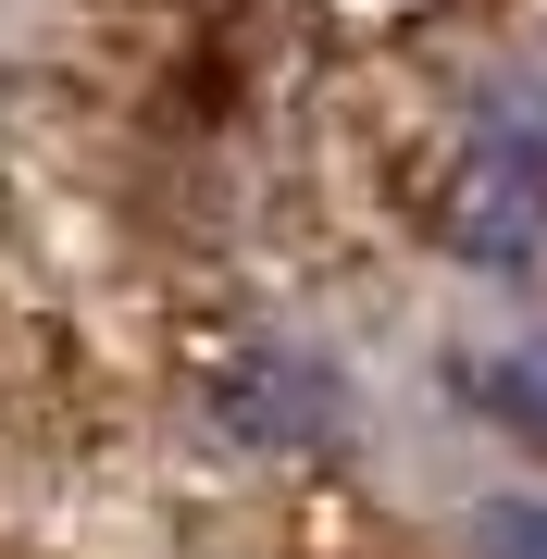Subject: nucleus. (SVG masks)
<instances>
[{
  "instance_id": "f257e3e1",
  "label": "nucleus",
  "mask_w": 547,
  "mask_h": 559,
  "mask_svg": "<svg viewBox=\"0 0 547 559\" xmlns=\"http://www.w3.org/2000/svg\"><path fill=\"white\" fill-rule=\"evenodd\" d=\"M436 237L473 274H547V175H523V162H498L473 138L448 162V187H436Z\"/></svg>"
},
{
  "instance_id": "f03ea898",
  "label": "nucleus",
  "mask_w": 547,
  "mask_h": 559,
  "mask_svg": "<svg viewBox=\"0 0 547 559\" xmlns=\"http://www.w3.org/2000/svg\"><path fill=\"white\" fill-rule=\"evenodd\" d=\"M324 411H336V385H324L311 348L237 336V348L212 360V436H224V448H311Z\"/></svg>"
},
{
  "instance_id": "7ed1b4c3",
  "label": "nucleus",
  "mask_w": 547,
  "mask_h": 559,
  "mask_svg": "<svg viewBox=\"0 0 547 559\" xmlns=\"http://www.w3.org/2000/svg\"><path fill=\"white\" fill-rule=\"evenodd\" d=\"M448 385H461L486 423L510 436H547V336H498V348H461L448 360Z\"/></svg>"
},
{
  "instance_id": "20e7f679",
  "label": "nucleus",
  "mask_w": 547,
  "mask_h": 559,
  "mask_svg": "<svg viewBox=\"0 0 547 559\" xmlns=\"http://www.w3.org/2000/svg\"><path fill=\"white\" fill-rule=\"evenodd\" d=\"M486 150L523 162V175H547V75H510L498 100H486Z\"/></svg>"
},
{
  "instance_id": "39448f33",
  "label": "nucleus",
  "mask_w": 547,
  "mask_h": 559,
  "mask_svg": "<svg viewBox=\"0 0 547 559\" xmlns=\"http://www.w3.org/2000/svg\"><path fill=\"white\" fill-rule=\"evenodd\" d=\"M461 547L473 559H547V498H486L461 522Z\"/></svg>"
}]
</instances>
